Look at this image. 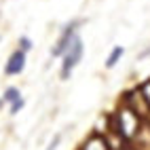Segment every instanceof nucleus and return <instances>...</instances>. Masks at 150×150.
I'll use <instances>...</instances> for the list:
<instances>
[{
	"label": "nucleus",
	"instance_id": "f257e3e1",
	"mask_svg": "<svg viewBox=\"0 0 150 150\" xmlns=\"http://www.w3.org/2000/svg\"><path fill=\"white\" fill-rule=\"evenodd\" d=\"M114 129L123 139H133L142 131V121L129 106H123L114 116Z\"/></svg>",
	"mask_w": 150,
	"mask_h": 150
},
{
	"label": "nucleus",
	"instance_id": "f03ea898",
	"mask_svg": "<svg viewBox=\"0 0 150 150\" xmlns=\"http://www.w3.org/2000/svg\"><path fill=\"white\" fill-rule=\"evenodd\" d=\"M83 53H85V45H83V38L81 36H74V40L70 42V47L64 51L62 55V78L64 81H68L70 76H72V70L81 64V59H83Z\"/></svg>",
	"mask_w": 150,
	"mask_h": 150
},
{
	"label": "nucleus",
	"instance_id": "7ed1b4c3",
	"mask_svg": "<svg viewBox=\"0 0 150 150\" xmlns=\"http://www.w3.org/2000/svg\"><path fill=\"white\" fill-rule=\"evenodd\" d=\"M76 25H78V23L72 21V23H68V25L64 28V32H62V36H59V40H57L55 47L51 49V55H53V57H62V55H64V51L70 47V42H72L74 36L78 34V32H76Z\"/></svg>",
	"mask_w": 150,
	"mask_h": 150
},
{
	"label": "nucleus",
	"instance_id": "20e7f679",
	"mask_svg": "<svg viewBox=\"0 0 150 150\" xmlns=\"http://www.w3.org/2000/svg\"><path fill=\"white\" fill-rule=\"evenodd\" d=\"M23 68H25V53L17 49V51H13L11 57H8V62L4 66V74L6 76H17V74L23 72Z\"/></svg>",
	"mask_w": 150,
	"mask_h": 150
},
{
	"label": "nucleus",
	"instance_id": "39448f33",
	"mask_svg": "<svg viewBox=\"0 0 150 150\" xmlns=\"http://www.w3.org/2000/svg\"><path fill=\"white\" fill-rule=\"evenodd\" d=\"M81 150H110V146H108V142H106V137H102V135H91L89 139H85V144H83V148Z\"/></svg>",
	"mask_w": 150,
	"mask_h": 150
},
{
	"label": "nucleus",
	"instance_id": "423d86ee",
	"mask_svg": "<svg viewBox=\"0 0 150 150\" xmlns=\"http://www.w3.org/2000/svg\"><path fill=\"white\" fill-rule=\"evenodd\" d=\"M123 53H125V49L121 47V45H116L112 51H110V55H108V59H106V68H114L118 62H121V57H123Z\"/></svg>",
	"mask_w": 150,
	"mask_h": 150
},
{
	"label": "nucleus",
	"instance_id": "0eeeda50",
	"mask_svg": "<svg viewBox=\"0 0 150 150\" xmlns=\"http://www.w3.org/2000/svg\"><path fill=\"white\" fill-rule=\"evenodd\" d=\"M19 97H21L19 89H17V87H8L6 91H4V97H2V102H4V104H6V102H8V104H13V102H17Z\"/></svg>",
	"mask_w": 150,
	"mask_h": 150
},
{
	"label": "nucleus",
	"instance_id": "6e6552de",
	"mask_svg": "<svg viewBox=\"0 0 150 150\" xmlns=\"http://www.w3.org/2000/svg\"><path fill=\"white\" fill-rule=\"evenodd\" d=\"M23 104H25V102H23V97H19L17 102H13V104H11V110H8V114H11V116L19 114V110L23 108Z\"/></svg>",
	"mask_w": 150,
	"mask_h": 150
},
{
	"label": "nucleus",
	"instance_id": "1a4fd4ad",
	"mask_svg": "<svg viewBox=\"0 0 150 150\" xmlns=\"http://www.w3.org/2000/svg\"><path fill=\"white\" fill-rule=\"evenodd\" d=\"M30 49H32V40H30V38L28 36H21V38H19V51H30Z\"/></svg>",
	"mask_w": 150,
	"mask_h": 150
},
{
	"label": "nucleus",
	"instance_id": "9d476101",
	"mask_svg": "<svg viewBox=\"0 0 150 150\" xmlns=\"http://www.w3.org/2000/svg\"><path fill=\"white\" fill-rule=\"evenodd\" d=\"M59 142H62V133H55V135H53V139L47 144V148H45V150H57Z\"/></svg>",
	"mask_w": 150,
	"mask_h": 150
}]
</instances>
